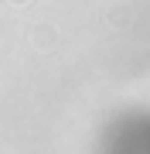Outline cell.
<instances>
[]
</instances>
